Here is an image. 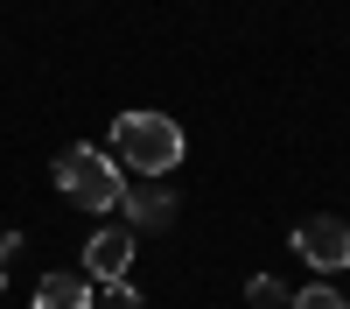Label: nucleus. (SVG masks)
Instances as JSON below:
<instances>
[{"label":"nucleus","mask_w":350,"mask_h":309,"mask_svg":"<svg viewBox=\"0 0 350 309\" xmlns=\"http://www.w3.org/2000/svg\"><path fill=\"white\" fill-rule=\"evenodd\" d=\"M112 148H120V162L140 169V176H168L189 140H183V127H175L168 112H120V120H112Z\"/></svg>","instance_id":"nucleus-1"},{"label":"nucleus","mask_w":350,"mask_h":309,"mask_svg":"<svg viewBox=\"0 0 350 309\" xmlns=\"http://www.w3.org/2000/svg\"><path fill=\"white\" fill-rule=\"evenodd\" d=\"M56 190H64L77 211H112L126 197V176H120V162L105 148H64L56 155Z\"/></svg>","instance_id":"nucleus-2"},{"label":"nucleus","mask_w":350,"mask_h":309,"mask_svg":"<svg viewBox=\"0 0 350 309\" xmlns=\"http://www.w3.org/2000/svg\"><path fill=\"white\" fill-rule=\"evenodd\" d=\"M295 253H301L308 267H323V274L350 267V225H343V218H329V211L301 218V225H295Z\"/></svg>","instance_id":"nucleus-3"},{"label":"nucleus","mask_w":350,"mask_h":309,"mask_svg":"<svg viewBox=\"0 0 350 309\" xmlns=\"http://www.w3.org/2000/svg\"><path fill=\"white\" fill-rule=\"evenodd\" d=\"M126 267H133V232H92L84 239V281L112 288V281H126Z\"/></svg>","instance_id":"nucleus-4"},{"label":"nucleus","mask_w":350,"mask_h":309,"mask_svg":"<svg viewBox=\"0 0 350 309\" xmlns=\"http://www.w3.org/2000/svg\"><path fill=\"white\" fill-rule=\"evenodd\" d=\"M161 176H148V183H126V197H120V211H126V225H140V232H148V225H168L175 218V197L168 190H154Z\"/></svg>","instance_id":"nucleus-5"},{"label":"nucleus","mask_w":350,"mask_h":309,"mask_svg":"<svg viewBox=\"0 0 350 309\" xmlns=\"http://www.w3.org/2000/svg\"><path fill=\"white\" fill-rule=\"evenodd\" d=\"M36 309H92V281L84 274H42L36 281Z\"/></svg>","instance_id":"nucleus-6"},{"label":"nucleus","mask_w":350,"mask_h":309,"mask_svg":"<svg viewBox=\"0 0 350 309\" xmlns=\"http://www.w3.org/2000/svg\"><path fill=\"white\" fill-rule=\"evenodd\" d=\"M245 302H252V309H295V295H287L273 274H252V281H245Z\"/></svg>","instance_id":"nucleus-7"},{"label":"nucleus","mask_w":350,"mask_h":309,"mask_svg":"<svg viewBox=\"0 0 350 309\" xmlns=\"http://www.w3.org/2000/svg\"><path fill=\"white\" fill-rule=\"evenodd\" d=\"M295 309H350V295H336V288H301Z\"/></svg>","instance_id":"nucleus-8"},{"label":"nucleus","mask_w":350,"mask_h":309,"mask_svg":"<svg viewBox=\"0 0 350 309\" xmlns=\"http://www.w3.org/2000/svg\"><path fill=\"white\" fill-rule=\"evenodd\" d=\"M98 302H105V309H140V288H133V281H112Z\"/></svg>","instance_id":"nucleus-9"},{"label":"nucleus","mask_w":350,"mask_h":309,"mask_svg":"<svg viewBox=\"0 0 350 309\" xmlns=\"http://www.w3.org/2000/svg\"><path fill=\"white\" fill-rule=\"evenodd\" d=\"M0 288H8V260H0Z\"/></svg>","instance_id":"nucleus-10"}]
</instances>
